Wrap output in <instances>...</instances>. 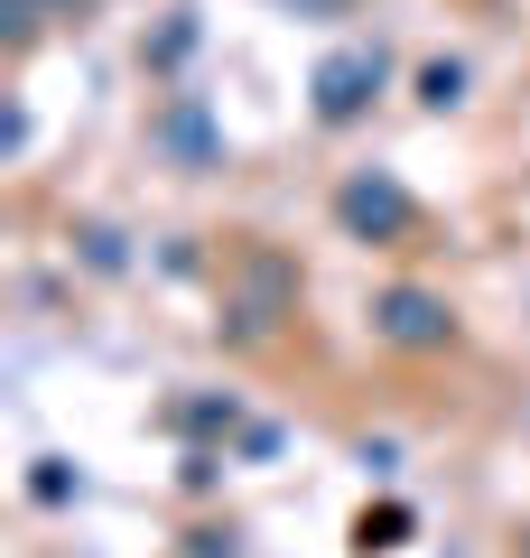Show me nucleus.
<instances>
[{"label":"nucleus","mask_w":530,"mask_h":558,"mask_svg":"<svg viewBox=\"0 0 530 558\" xmlns=\"http://www.w3.org/2000/svg\"><path fill=\"white\" fill-rule=\"evenodd\" d=\"M335 215H345V233H363V242H400V233L419 223V205H410V186H400V178L363 168V178H345Z\"/></svg>","instance_id":"f257e3e1"},{"label":"nucleus","mask_w":530,"mask_h":558,"mask_svg":"<svg viewBox=\"0 0 530 558\" xmlns=\"http://www.w3.org/2000/svg\"><path fill=\"white\" fill-rule=\"evenodd\" d=\"M373 336L400 344V354H437V344L456 336V317H447V299H429V289H382L373 299Z\"/></svg>","instance_id":"f03ea898"},{"label":"nucleus","mask_w":530,"mask_h":558,"mask_svg":"<svg viewBox=\"0 0 530 558\" xmlns=\"http://www.w3.org/2000/svg\"><path fill=\"white\" fill-rule=\"evenodd\" d=\"M382 75H392L382 47H335V57L316 65V121H353L363 102L382 94Z\"/></svg>","instance_id":"7ed1b4c3"},{"label":"nucleus","mask_w":530,"mask_h":558,"mask_svg":"<svg viewBox=\"0 0 530 558\" xmlns=\"http://www.w3.org/2000/svg\"><path fill=\"white\" fill-rule=\"evenodd\" d=\"M400 539H410V502H382V512H363V521H353V549H363V558L400 549Z\"/></svg>","instance_id":"20e7f679"},{"label":"nucleus","mask_w":530,"mask_h":558,"mask_svg":"<svg viewBox=\"0 0 530 558\" xmlns=\"http://www.w3.org/2000/svg\"><path fill=\"white\" fill-rule=\"evenodd\" d=\"M419 102H437V112L466 102V65H429V75H419Z\"/></svg>","instance_id":"39448f33"}]
</instances>
